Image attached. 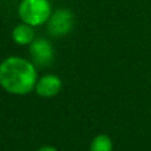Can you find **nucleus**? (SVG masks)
<instances>
[{"label": "nucleus", "mask_w": 151, "mask_h": 151, "mask_svg": "<svg viewBox=\"0 0 151 151\" xmlns=\"http://www.w3.org/2000/svg\"><path fill=\"white\" fill-rule=\"evenodd\" d=\"M39 73L29 58L9 56L0 63V86L13 96H27L35 90Z\"/></svg>", "instance_id": "1"}, {"label": "nucleus", "mask_w": 151, "mask_h": 151, "mask_svg": "<svg viewBox=\"0 0 151 151\" xmlns=\"http://www.w3.org/2000/svg\"><path fill=\"white\" fill-rule=\"evenodd\" d=\"M52 13L53 7L49 0H20L17 7L20 21L33 28L45 25Z\"/></svg>", "instance_id": "2"}, {"label": "nucleus", "mask_w": 151, "mask_h": 151, "mask_svg": "<svg viewBox=\"0 0 151 151\" xmlns=\"http://www.w3.org/2000/svg\"><path fill=\"white\" fill-rule=\"evenodd\" d=\"M74 21V13L69 8H58L53 9L52 16L45 25L50 36L64 37L73 31Z\"/></svg>", "instance_id": "3"}, {"label": "nucleus", "mask_w": 151, "mask_h": 151, "mask_svg": "<svg viewBox=\"0 0 151 151\" xmlns=\"http://www.w3.org/2000/svg\"><path fill=\"white\" fill-rule=\"evenodd\" d=\"M29 60L36 65V68H48L55 60V48L48 39L39 37L28 45Z\"/></svg>", "instance_id": "4"}, {"label": "nucleus", "mask_w": 151, "mask_h": 151, "mask_svg": "<svg viewBox=\"0 0 151 151\" xmlns=\"http://www.w3.org/2000/svg\"><path fill=\"white\" fill-rule=\"evenodd\" d=\"M61 90H63V80L60 76L48 73L42 74L41 77L39 76L33 91L41 98H52L60 94Z\"/></svg>", "instance_id": "5"}, {"label": "nucleus", "mask_w": 151, "mask_h": 151, "mask_svg": "<svg viewBox=\"0 0 151 151\" xmlns=\"http://www.w3.org/2000/svg\"><path fill=\"white\" fill-rule=\"evenodd\" d=\"M11 37H12V41L16 45H20V47H28L35 39H36V35H35V28L25 23H19L17 25L13 27L12 32H11Z\"/></svg>", "instance_id": "6"}, {"label": "nucleus", "mask_w": 151, "mask_h": 151, "mask_svg": "<svg viewBox=\"0 0 151 151\" xmlns=\"http://www.w3.org/2000/svg\"><path fill=\"white\" fill-rule=\"evenodd\" d=\"M89 151H113V139L107 134H98L91 139Z\"/></svg>", "instance_id": "7"}, {"label": "nucleus", "mask_w": 151, "mask_h": 151, "mask_svg": "<svg viewBox=\"0 0 151 151\" xmlns=\"http://www.w3.org/2000/svg\"><path fill=\"white\" fill-rule=\"evenodd\" d=\"M36 151H58V150L56 149L55 146H50V145H44V146L39 147Z\"/></svg>", "instance_id": "8"}]
</instances>
